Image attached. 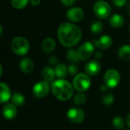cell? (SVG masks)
<instances>
[{"instance_id": "6da1fadb", "label": "cell", "mask_w": 130, "mask_h": 130, "mask_svg": "<svg viewBox=\"0 0 130 130\" xmlns=\"http://www.w3.org/2000/svg\"><path fill=\"white\" fill-rule=\"evenodd\" d=\"M57 34L61 44L66 47L75 46L81 40L82 36L81 29L78 26L69 22H64L59 25Z\"/></svg>"}, {"instance_id": "7a4b0ae2", "label": "cell", "mask_w": 130, "mask_h": 130, "mask_svg": "<svg viewBox=\"0 0 130 130\" xmlns=\"http://www.w3.org/2000/svg\"><path fill=\"white\" fill-rule=\"evenodd\" d=\"M53 96L59 101H68L73 95V86L64 79H58L52 84Z\"/></svg>"}, {"instance_id": "3957f363", "label": "cell", "mask_w": 130, "mask_h": 130, "mask_svg": "<svg viewBox=\"0 0 130 130\" xmlns=\"http://www.w3.org/2000/svg\"><path fill=\"white\" fill-rule=\"evenodd\" d=\"M11 50L17 55L24 56L27 54L30 50V44L27 39L23 37H17L13 39L11 43Z\"/></svg>"}, {"instance_id": "277c9868", "label": "cell", "mask_w": 130, "mask_h": 130, "mask_svg": "<svg viewBox=\"0 0 130 130\" xmlns=\"http://www.w3.org/2000/svg\"><path fill=\"white\" fill-rule=\"evenodd\" d=\"M91 81L90 77L84 73L76 75L73 79V87L79 92L86 91L91 86Z\"/></svg>"}, {"instance_id": "5b68a950", "label": "cell", "mask_w": 130, "mask_h": 130, "mask_svg": "<svg viewBox=\"0 0 130 130\" xmlns=\"http://www.w3.org/2000/svg\"><path fill=\"white\" fill-rule=\"evenodd\" d=\"M94 12L98 18L101 19H106L111 13V8L107 2L100 0L94 3Z\"/></svg>"}, {"instance_id": "8992f818", "label": "cell", "mask_w": 130, "mask_h": 130, "mask_svg": "<svg viewBox=\"0 0 130 130\" xmlns=\"http://www.w3.org/2000/svg\"><path fill=\"white\" fill-rule=\"evenodd\" d=\"M104 84L109 88H116L120 82V75L117 70L116 69H109L106 72L104 77Z\"/></svg>"}, {"instance_id": "52a82bcc", "label": "cell", "mask_w": 130, "mask_h": 130, "mask_svg": "<svg viewBox=\"0 0 130 130\" xmlns=\"http://www.w3.org/2000/svg\"><path fill=\"white\" fill-rule=\"evenodd\" d=\"M94 50V43L86 41L83 43L77 50V53L81 60H86L90 58Z\"/></svg>"}, {"instance_id": "ba28073f", "label": "cell", "mask_w": 130, "mask_h": 130, "mask_svg": "<svg viewBox=\"0 0 130 130\" xmlns=\"http://www.w3.org/2000/svg\"><path fill=\"white\" fill-rule=\"evenodd\" d=\"M50 92V85L46 81H41L34 85L33 88V94L37 98H43Z\"/></svg>"}, {"instance_id": "9c48e42d", "label": "cell", "mask_w": 130, "mask_h": 130, "mask_svg": "<svg viewBox=\"0 0 130 130\" xmlns=\"http://www.w3.org/2000/svg\"><path fill=\"white\" fill-rule=\"evenodd\" d=\"M85 112L79 108H71L67 112V118L70 122L75 124L82 123L85 119Z\"/></svg>"}, {"instance_id": "30bf717a", "label": "cell", "mask_w": 130, "mask_h": 130, "mask_svg": "<svg viewBox=\"0 0 130 130\" xmlns=\"http://www.w3.org/2000/svg\"><path fill=\"white\" fill-rule=\"evenodd\" d=\"M67 18L72 22L81 21L84 18V11L81 8L73 7L67 11Z\"/></svg>"}, {"instance_id": "8fae6325", "label": "cell", "mask_w": 130, "mask_h": 130, "mask_svg": "<svg viewBox=\"0 0 130 130\" xmlns=\"http://www.w3.org/2000/svg\"><path fill=\"white\" fill-rule=\"evenodd\" d=\"M112 38L108 35H103L99 39L94 40V45L101 50L108 49L112 45Z\"/></svg>"}, {"instance_id": "7c38bea8", "label": "cell", "mask_w": 130, "mask_h": 130, "mask_svg": "<svg viewBox=\"0 0 130 130\" xmlns=\"http://www.w3.org/2000/svg\"><path fill=\"white\" fill-rule=\"evenodd\" d=\"M18 110L17 107L14 104H7L4 106L2 109L3 117L8 120H13L17 116Z\"/></svg>"}, {"instance_id": "4fadbf2b", "label": "cell", "mask_w": 130, "mask_h": 130, "mask_svg": "<svg viewBox=\"0 0 130 130\" xmlns=\"http://www.w3.org/2000/svg\"><path fill=\"white\" fill-rule=\"evenodd\" d=\"M85 72L88 75L94 76L98 75L101 71V65L100 63L96 60H91L87 62V64L85 66Z\"/></svg>"}, {"instance_id": "5bb4252c", "label": "cell", "mask_w": 130, "mask_h": 130, "mask_svg": "<svg viewBox=\"0 0 130 130\" xmlns=\"http://www.w3.org/2000/svg\"><path fill=\"white\" fill-rule=\"evenodd\" d=\"M0 90H1V93H0V102H1V104H4V103L8 102L11 98L10 88H8V86L6 84L1 82L0 83Z\"/></svg>"}, {"instance_id": "9a60e30c", "label": "cell", "mask_w": 130, "mask_h": 130, "mask_svg": "<svg viewBox=\"0 0 130 130\" xmlns=\"http://www.w3.org/2000/svg\"><path fill=\"white\" fill-rule=\"evenodd\" d=\"M20 69L21 70L25 73L29 74L34 69V62L33 61L29 58H24L20 62Z\"/></svg>"}, {"instance_id": "2e32d148", "label": "cell", "mask_w": 130, "mask_h": 130, "mask_svg": "<svg viewBox=\"0 0 130 130\" xmlns=\"http://www.w3.org/2000/svg\"><path fill=\"white\" fill-rule=\"evenodd\" d=\"M124 18L120 14H113L109 19V24L113 27H120L124 24Z\"/></svg>"}, {"instance_id": "e0dca14e", "label": "cell", "mask_w": 130, "mask_h": 130, "mask_svg": "<svg viewBox=\"0 0 130 130\" xmlns=\"http://www.w3.org/2000/svg\"><path fill=\"white\" fill-rule=\"evenodd\" d=\"M42 76L45 79V81L48 82L53 81V79L56 76L55 69H53L51 67H45L42 70Z\"/></svg>"}, {"instance_id": "ac0fdd59", "label": "cell", "mask_w": 130, "mask_h": 130, "mask_svg": "<svg viewBox=\"0 0 130 130\" xmlns=\"http://www.w3.org/2000/svg\"><path fill=\"white\" fill-rule=\"evenodd\" d=\"M56 47V43L52 38H46L42 43V49L46 53H51Z\"/></svg>"}, {"instance_id": "d6986e66", "label": "cell", "mask_w": 130, "mask_h": 130, "mask_svg": "<svg viewBox=\"0 0 130 130\" xmlns=\"http://www.w3.org/2000/svg\"><path fill=\"white\" fill-rule=\"evenodd\" d=\"M119 57L123 60H129L130 59V46L124 45L121 46L118 51Z\"/></svg>"}, {"instance_id": "ffe728a7", "label": "cell", "mask_w": 130, "mask_h": 130, "mask_svg": "<svg viewBox=\"0 0 130 130\" xmlns=\"http://www.w3.org/2000/svg\"><path fill=\"white\" fill-rule=\"evenodd\" d=\"M11 101L16 107H22L25 104V98L21 94L15 93L11 97Z\"/></svg>"}, {"instance_id": "44dd1931", "label": "cell", "mask_w": 130, "mask_h": 130, "mask_svg": "<svg viewBox=\"0 0 130 130\" xmlns=\"http://www.w3.org/2000/svg\"><path fill=\"white\" fill-rule=\"evenodd\" d=\"M56 75L59 78H63L66 76L68 72V69L64 64H59L55 69Z\"/></svg>"}, {"instance_id": "7402d4cb", "label": "cell", "mask_w": 130, "mask_h": 130, "mask_svg": "<svg viewBox=\"0 0 130 130\" xmlns=\"http://www.w3.org/2000/svg\"><path fill=\"white\" fill-rule=\"evenodd\" d=\"M66 59H68V61L72 64L74 63H77L79 61V57L78 56L77 51H75L73 49H70L66 54Z\"/></svg>"}, {"instance_id": "603a6c76", "label": "cell", "mask_w": 130, "mask_h": 130, "mask_svg": "<svg viewBox=\"0 0 130 130\" xmlns=\"http://www.w3.org/2000/svg\"><path fill=\"white\" fill-rule=\"evenodd\" d=\"M86 99H87V98H86L85 94H83L82 92H81L74 96L73 101L76 105L81 106V105H83L86 102Z\"/></svg>"}, {"instance_id": "cb8c5ba5", "label": "cell", "mask_w": 130, "mask_h": 130, "mask_svg": "<svg viewBox=\"0 0 130 130\" xmlns=\"http://www.w3.org/2000/svg\"><path fill=\"white\" fill-rule=\"evenodd\" d=\"M29 0H11V5L16 9H22L27 6Z\"/></svg>"}, {"instance_id": "d4e9b609", "label": "cell", "mask_w": 130, "mask_h": 130, "mask_svg": "<svg viewBox=\"0 0 130 130\" xmlns=\"http://www.w3.org/2000/svg\"><path fill=\"white\" fill-rule=\"evenodd\" d=\"M102 101L106 106H110L111 105L113 101H114V97L112 93L110 92H107L104 94L102 98Z\"/></svg>"}, {"instance_id": "484cf974", "label": "cell", "mask_w": 130, "mask_h": 130, "mask_svg": "<svg viewBox=\"0 0 130 130\" xmlns=\"http://www.w3.org/2000/svg\"><path fill=\"white\" fill-rule=\"evenodd\" d=\"M103 30V24L101 21H95L91 26V30L92 33L98 34Z\"/></svg>"}, {"instance_id": "4316f807", "label": "cell", "mask_w": 130, "mask_h": 130, "mask_svg": "<svg viewBox=\"0 0 130 130\" xmlns=\"http://www.w3.org/2000/svg\"><path fill=\"white\" fill-rule=\"evenodd\" d=\"M113 125L118 129H121L124 127L125 122L121 117H115L113 120Z\"/></svg>"}, {"instance_id": "83f0119b", "label": "cell", "mask_w": 130, "mask_h": 130, "mask_svg": "<svg viewBox=\"0 0 130 130\" xmlns=\"http://www.w3.org/2000/svg\"><path fill=\"white\" fill-rule=\"evenodd\" d=\"M68 72L72 75H76V73L78 72V67L74 65V64H72L70 65L69 67H68Z\"/></svg>"}, {"instance_id": "f1b7e54d", "label": "cell", "mask_w": 130, "mask_h": 130, "mask_svg": "<svg viewBox=\"0 0 130 130\" xmlns=\"http://www.w3.org/2000/svg\"><path fill=\"white\" fill-rule=\"evenodd\" d=\"M113 4L117 6V7H123L124 6L126 2H127V0H113Z\"/></svg>"}, {"instance_id": "f546056e", "label": "cell", "mask_w": 130, "mask_h": 130, "mask_svg": "<svg viewBox=\"0 0 130 130\" xmlns=\"http://www.w3.org/2000/svg\"><path fill=\"white\" fill-rule=\"evenodd\" d=\"M60 1L62 3V5L66 6H71L76 2V0H60Z\"/></svg>"}, {"instance_id": "4dcf8cb0", "label": "cell", "mask_w": 130, "mask_h": 130, "mask_svg": "<svg viewBox=\"0 0 130 130\" xmlns=\"http://www.w3.org/2000/svg\"><path fill=\"white\" fill-rule=\"evenodd\" d=\"M30 3L34 6H37L40 3V0H30Z\"/></svg>"}, {"instance_id": "1f68e13d", "label": "cell", "mask_w": 130, "mask_h": 130, "mask_svg": "<svg viewBox=\"0 0 130 130\" xmlns=\"http://www.w3.org/2000/svg\"><path fill=\"white\" fill-rule=\"evenodd\" d=\"M107 88H109L105 84L104 85H101V88H100V91H101V92H106L107 91Z\"/></svg>"}, {"instance_id": "d6a6232c", "label": "cell", "mask_w": 130, "mask_h": 130, "mask_svg": "<svg viewBox=\"0 0 130 130\" xmlns=\"http://www.w3.org/2000/svg\"><path fill=\"white\" fill-rule=\"evenodd\" d=\"M94 57L98 59H100L102 58V53L101 52H96L95 54H94Z\"/></svg>"}, {"instance_id": "836d02e7", "label": "cell", "mask_w": 130, "mask_h": 130, "mask_svg": "<svg viewBox=\"0 0 130 130\" xmlns=\"http://www.w3.org/2000/svg\"><path fill=\"white\" fill-rule=\"evenodd\" d=\"M50 62L52 64H56V62H57V59H56V57H55V56L51 57V58L50 59Z\"/></svg>"}, {"instance_id": "e575fe53", "label": "cell", "mask_w": 130, "mask_h": 130, "mask_svg": "<svg viewBox=\"0 0 130 130\" xmlns=\"http://www.w3.org/2000/svg\"><path fill=\"white\" fill-rule=\"evenodd\" d=\"M126 123L128 125V126L130 127V114H129L127 116V118H126Z\"/></svg>"}, {"instance_id": "d590c367", "label": "cell", "mask_w": 130, "mask_h": 130, "mask_svg": "<svg viewBox=\"0 0 130 130\" xmlns=\"http://www.w3.org/2000/svg\"><path fill=\"white\" fill-rule=\"evenodd\" d=\"M126 10H127V11L130 14V3H129V4L127 5V6H126Z\"/></svg>"}]
</instances>
